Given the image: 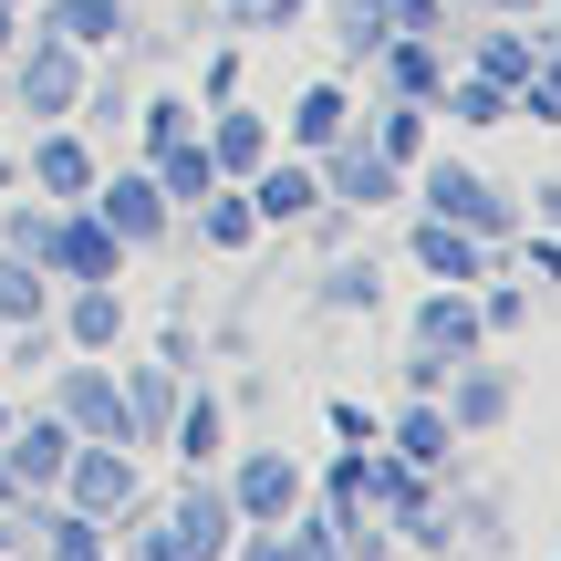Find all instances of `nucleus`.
<instances>
[{
    "label": "nucleus",
    "instance_id": "nucleus-1",
    "mask_svg": "<svg viewBox=\"0 0 561 561\" xmlns=\"http://www.w3.org/2000/svg\"><path fill=\"white\" fill-rule=\"evenodd\" d=\"M62 479H73V510H83V520H104V510L136 500V468H125V447H115V437L83 447V458H62Z\"/></svg>",
    "mask_w": 561,
    "mask_h": 561
},
{
    "label": "nucleus",
    "instance_id": "nucleus-2",
    "mask_svg": "<svg viewBox=\"0 0 561 561\" xmlns=\"http://www.w3.org/2000/svg\"><path fill=\"white\" fill-rule=\"evenodd\" d=\"M42 261H53L62 280H115V229H104V219H73V229H42Z\"/></svg>",
    "mask_w": 561,
    "mask_h": 561
},
{
    "label": "nucleus",
    "instance_id": "nucleus-3",
    "mask_svg": "<svg viewBox=\"0 0 561 561\" xmlns=\"http://www.w3.org/2000/svg\"><path fill=\"white\" fill-rule=\"evenodd\" d=\"M229 530H240V510H229L219 489H187L178 520H167V541H178V561H219V551H229Z\"/></svg>",
    "mask_w": 561,
    "mask_h": 561
},
{
    "label": "nucleus",
    "instance_id": "nucleus-4",
    "mask_svg": "<svg viewBox=\"0 0 561 561\" xmlns=\"http://www.w3.org/2000/svg\"><path fill=\"white\" fill-rule=\"evenodd\" d=\"M426 208H437V219H458V229H479V240H500V229H510V208L489 198L468 167H437V178H426Z\"/></svg>",
    "mask_w": 561,
    "mask_h": 561
},
{
    "label": "nucleus",
    "instance_id": "nucleus-5",
    "mask_svg": "<svg viewBox=\"0 0 561 561\" xmlns=\"http://www.w3.org/2000/svg\"><path fill=\"white\" fill-rule=\"evenodd\" d=\"M94 219L115 229V240H157V229H167V187H157V178H115V187L94 198Z\"/></svg>",
    "mask_w": 561,
    "mask_h": 561
},
{
    "label": "nucleus",
    "instance_id": "nucleus-6",
    "mask_svg": "<svg viewBox=\"0 0 561 561\" xmlns=\"http://www.w3.org/2000/svg\"><path fill=\"white\" fill-rule=\"evenodd\" d=\"M291 500H301V468H291V458H250L240 489H229L240 520H291Z\"/></svg>",
    "mask_w": 561,
    "mask_h": 561
},
{
    "label": "nucleus",
    "instance_id": "nucleus-7",
    "mask_svg": "<svg viewBox=\"0 0 561 561\" xmlns=\"http://www.w3.org/2000/svg\"><path fill=\"white\" fill-rule=\"evenodd\" d=\"M0 447H11V479L53 489V479H62V458H73V426H62V416H42V426H11Z\"/></svg>",
    "mask_w": 561,
    "mask_h": 561
},
{
    "label": "nucleus",
    "instance_id": "nucleus-8",
    "mask_svg": "<svg viewBox=\"0 0 561 561\" xmlns=\"http://www.w3.org/2000/svg\"><path fill=\"white\" fill-rule=\"evenodd\" d=\"M416 261L437 271V280H479V261H489V250H479V229H458V219H426V229H416Z\"/></svg>",
    "mask_w": 561,
    "mask_h": 561
},
{
    "label": "nucleus",
    "instance_id": "nucleus-9",
    "mask_svg": "<svg viewBox=\"0 0 561 561\" xmlns=\"http://www.w3.org/2000/svg\"><path fill=\"white\" fill-rule=\"evenodd\" d=\"M157 187L167 198H208V187H219V157H208L198 136H167L157 146Z\"/></svg>",
    "mask_w": 561,
    "mask_h": 561
},
{
    "label": "nucleus",
    "instance_id": "nucleus-10",
    "mask_svg": "<svg viewBox=\"0 0 561 561\" xmlns=\"http://www.w3.org/2000/svg\"><path fill=\"white\" fill-rule=\"evenodd\" d=\"M416 343H426V354H468V343H479V312L458 301V280H447V291L416 312Z\"/></svg>",
    "mask_w": 561,
    "mask_h": 561
},
{
    "label": "nucleus",
    "instance_id": "nucleus-11",
    "mask_svg": "<svg viewBox=\"0 0 561 561\" xmlns=\"http://www.w3.org/2000/svg\"><path fill=\"white\" fill-rule=\"evenodd\" d=\"M53 42H73V53H94V42H115L125 32V11L115 0H53V21H42Z\"/></svg>",
    "mask_w": 561,
    "mask_h": 561
},
{
    "label": "nucleus",
    "instance_id": "nucleus-12",
    "mask_svg": "<svg viewBox=\"0 0 561 561\" xmlns=\"http://www.w3.org/2000/svg\"><path fill=\"white\" fill-rule=\"evenodd\" d=\"M312 208H322L312 167H261V219H312Z\"/></svg>",
    "mask_w": 561,
    "mask_h": 561
},
{
    "label": "nucleus",
    "instance_id": "nucleus-13",
    "mask_svg": "<svg viewBox=\"0 0 561 561\" xmlns=\"http://www.w3.org/2000/svg\"><path fill=\"white\" fill-rule=\"evenodd\" d=\"M62 405H73V426H94V437L125 447V396H115L104 375H73V396H62Z\"/></svg>",
    "mask_w": 561,
    "mask_h": 561
},
{
    "label": "nucleus",
    "instance_id": "nucleus-14",
    "mask_svg": "<svg viewBox=\"0 0 561 561\" xmlns=\"http://www.w3.org/2000/svg\"><path fill=\"white\" fill-rule=\"evenodd\" d=\"M21 94L32 104H73V42H42V53L21 62Z\"/></svg>",
    "mask_w": 561,
    "mask_h": 561
},
{
    "label": "nucleus",
    "instance_id": "nucleus-15",
    "mask_svg": "<svg viewBox=\"0 0 561 561\" xmlns=\"http://www.w3.org/2000/svg\"><path fill=\"white\" fill-rule=\"evenodd\" d=\"M32 178H42V187H62V198H83V187H94V167H83V146H73V136H53V146L32 157Z\"/></svg>",
    "mask_w": 561,
    "mask_h": 561
},
{
    "label": "nucleus",
    "instance_id": "nucleus-16",
    "mask_svg": "<svg viewBox=\"0 0 561 561\" xmlns=\"http://www.w3.org/2000/svg\"><path fill=\"white\" fill-rule=\"evenodd\" d=\"M291 136H301V146H333V136H343V94H333V83H312V94L291 104Z\"/></svg>",
    "mask_w": 561,
    "mask_h": 561
},
{
    "label": "nucleus",
    "instance_id": "nucleus-17",
    "mask_svg": "<svg viewBox=\"0 0 561 561\" xmlns=\"http://www.w3.org/2000/svg\"><path fill=\"white\" fill-rule=\"evenodd\" d=\"M208 157H219V167H261L271 157V125L261 115H219V146H208Z\"/></svg>",
    "mask_w": 561,
    "mask_h": 561
},
{
    "label": "nucleus",
    "instance_id": "nucleus-18",
    "mask_svg": "<svg viewBox=\"0 0 561 561\" xmlns=\"http://www.w3.org/2000/svg\"><path fill=\"white\" fill-rule=\"evenodd\" d=\"M396 447H405V458H416V468H426V458H447V447H458V426H447V416H437V405H416V416H405V426H396Z\"/></svg>",
    "mask_w": 561,
    "mask_h": 561
},
{
    "label": "nucleus",
    "instance_id": "nucleus-19",
    "mask_svg": "<svg viewBox=\"0 0 561 561\" xmlns=\"http://www.w3.org/2000/svg\"><path fill=\"white\" fill-rule=\"evenodd\" d=\"M500 405H510V385H500V375H468V385H458V416H447V426H489Z\"/></svg>",
    "mask_w": 561,
    "mask_h": 561
},
{
    "label": "nucleus",
    "instance_id": "nucleus-20",
    "mask_svg": "<svg viewBox=\"0 0 561 561\" xmlns=\"http://www.w3.org/2000/svg\"><path fill=\"white\" fill-rule=\"evenodd\" d=\"M178 447H187V468H208V458H219V405H187V426H178Z\"/></svg>",
    "mask_w": 561,
    "mask_h": 561
},
{
    "label": "nucleus",
    "instance_id": "nucleus-21",
    "mask_svg": "<svg viewBox=\"0 0 561 561\" xmlns=\"http://www.w3.org/2000/svg\"><path fill=\"white\" fill-rule=\"evenodd\" d=\"M447 104H458L468 125H500V115H510V83H489V73H479V83H458Z\"/></svg>",
    "mask_w": 561,
    "mask_h": 561
},
{
    "label": "nucleus",
    "instance_id": "nucleus-22",
    "mask_svg": "<svg viewBox=\"0 0 561 561\" xmlns=\"http://www.w3.org/2000/svg\"><path fill=\"white\" fill-rule=\"evenodd\" d=\"M115 322H125L115 291H83V301H73V343H115Z\"/></svg>",
    "mask_w": 561,
    "mask_h": 561
},
{
    "label": "nucleus",
    "instance_id": "nucleus-23",
    "mask_svg": "<svg viewBox=\"0 0 561 561\" xmlns=\"http://www.w3.org/2000/svg\"><path fill=\"white\" fill-rule=\"evenodd\" d=\"M416 146H426V115H416V104H405V115H385V136H375V157H416Z\"/></svg>",
    "mask_w": 561,
    "mask_h": 561
},
{
    "label": "nucleus",
    "instance_id": "nucleus-24",
    "mask_svg": "<svg viewBox=\"0 0 561 561\" xmlns=\"http://www.w3.org/2000/svg\"><path fill=\"white\" fill-rule=\"evenodd\" d=\"M479 62H489V83H520V73H530V42H520V32H500Z\"/></svg>",
    "mask_w": 561,
    "mask_h": 561
},
{
    "label": "nucleus",
    "instance_id": "nucleus-25",
    "mask_svg": "<svg viewBox=\"0 0 561 561\" xmlns=\"http://www.w3.org/2000/svg\"><path fill=\"white\" fill-rule=\"evenodd\" d=\"M0 312H42V271H21V261H0Z\"/></svg>",
    "mask_w": 561,
    "mask_h": 561
},
{
    "label": "nucleus",
    "instance_id": "nucleus-26",
    "mask_svg": "<svg viewBox=\"0 0 561 561\" xmlns=\"http://www.w3.org/2000/svg\"><path fill=\"white\" fill-rule=\"evenodd\" d=\"M53 561H104V541H94V520H83V510L53 530Z\"/></svg>",
    "mask_w": 561,
    "mask_h": 561
},
{
    "label": "nucleus",
    "instance_id": "nucleus-27",
    "mask_svg": "<svg viewBox=\"0 0 561 561\" xmlns=\"http://www.w3.org/2000/svg\"><path fill=\"white\" fill-rule=\"evenodd\" d=\"M385 21H405V32H447V0H385Z\"/></svg>",
    "mask_w": 561,
    "mask_h": 561
},
{
    "label": "nucleus",
    "instance_id": "nucleus-28",
    "mask_svg": "<svg viewBox=\"0 0 561 561\" xmlns=\"http://www.w3.org/2000/svg\"><path fill=\"white\" fill-rule=\"evenodd\" d=\"M396 83H405V94H426V83H437V53H426V42H405V53H396Z\"/></svg>",
    "mask_w": 561,
    "mask_h": 561
},
{
    "label": "nucleus",
    "instance_id": "nucleus-29",
    "mask_svg": "<svg viewBox=\"0 0 561 561\" xmlns=\"http://www.w3.org/2000/svg\"><path fill=\"white\" fill-rule=\"evenodd\" d=\"M250 561H312V541H250Z\"/></svg>",
    "mask_w": 561,
    "mask_h": 561
},
{
    "label": "nucleus",
    "instance_id": "nucleus-30",
    "mask_svg": "<svg viewBox=\"0 0 561 561\" xmlns=\"http://www.w3.org/2000/svg\"><path fill=\"white\" fill-rule=\"evenodd\" d=\"M0 437H11V405H0Z\"/></svg>",
    "mask_w": 561,
    "mask_h": 561
},
{
    "label": "nucleus",
    "instance_id": "nucleus-31",
    "mask_svg": "<svg viewBox=\"0 0 561 561\" xmlns=\"http://www.w3.org/2000/svg\"><path fill=\"white\" fill-rule=\"evenodd\" d=\"M0 42H11V11H0Z\"/></svg>",
    "mask_w": 561,
    "mask_h": 561
},
{
    "label": "nucleus",
    "instance_id": "nucleus-32",
    "mask_svg": "<svg viewBox=\"0 0 561 561\" xmlns=\"http://www.w3.org/2000/svg\"><path fill=\"white\" fill-rule=\"evenodd\" d=\"M0 178H11V157H0Z\"/></svg>",
    "mask_w": 561,
    "mask_h": 561
}]
</instances>
